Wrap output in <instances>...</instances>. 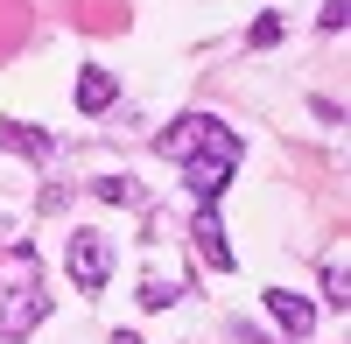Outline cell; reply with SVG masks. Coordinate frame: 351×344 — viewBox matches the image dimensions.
Masks as SVG:
<instances>
[{
  "label": "cell",
  "instance_id": "1",
  "mask_svg": "<svg viewBox=\"0 0 351 344\" xmlns=\"http://www.w3.org/2000/svg\"><path fill=\"white\" fill-rule=\"evenodd\" d=\"M43 267H36V253H28V246H14L8 253V288H0V337H28V330H36L43 323Z\"/></svg>",
  "mask_w": 351,
  "mask_h": 344
},
{
  "label": "cell",
  "instance_id": "8",
  "mask_svg": "<svg viewBox=\"0 0 351 344\" xmlns=\"http://www.w3.org/2000/svg\"><path fill=\"white\" fill-rule=\"evenodd\" d=\"M0 140H8L21 162H49V155H56V140H49L43 127H21V120H0Z\"/></svg>",
  "mask_w": 351,
  "mask_h": 344
},
{
  "label": "cell",
  "instance_id": "2",
  "mask_svg": "<svg viewBox=\"0 0 351 344\" xmlns=\"http://www.w3.org/2000/svg\"><path fill=\"white\" fill-rule=\"evenodd\" d=\"M232 169H239V134H232V127H211V134H204V148L183 162V190L197 197V204H218L225 183H232Z\"/></svg>",
  "mask_w": 351,
  "mask_h": 344
},
{
  "label": "cell",
  "instance_id": "12",
  "mask_svg": "<svg viewBox=\"0 0 351 344\" xmlns=\"http://www.w3.org/2000/svg\"><path fill=\"white\" fill-rule=\"evenodd\" d=\"M246 42H253V49H267V42H281V21H267V14H260V21L246 28Z\"/></svg>",
  "mask_w": 351,
  "mask_h": 344
},
{
  "label": "cell",
  "instance_id": "6",
  "mask_svg": "<svg viewBox=\"0 0 351 344\" xmlns=\"http://www.w3.org/2000/svg\"><path fill=\"white\" fill-rule=\"evenodd\" d=\"M218 120H211V112H183V120H176V127H162V140H155V148L169 155V162H190L197 148H204V134H211Z\"/></svg>",
  "mask_w": 351,
  "mask_h": 344
},
{
  "label": "cell",
  "instance_id": "14",
  "mask_svg": "<svg viewBox=\"0 0 351 344\" xmlns=\"http://www.w3.org/2000/svg\"><path fill=\"white\" fill-rule=\"evenodd\" d=\"M112 344H141V337H134V330H120V337H112Z\"/></svg>",
  "mask_w": 351,
  "mask_h": 344
},
{
  "label": "cell",
  "instance_id": "13",
  "mask_svg": "<svg viewBox=\"0 0 351 344\" xmlns=\"http://www.w3.org/2000/svg\"><path fill=\"white\" fill-rule=\"evenodd\" d=\"M324 28H330V36L344 28V0H324Z\"/></svg>",
  "mask_w": 351,
  "mask_h": 344
},
{
  "label": "cell",
  "instance_id": "9",
  "mask_svg": "<svg viewBox=\"0 0 351 344\" xmlns=\"http://www.w3.org/2000/svg\"><path fill=\"white\" fill-rule=\"evenodd\" d=\"M176 295H183L176 281H148V274H141V295H134V302H141V309H169Z\"/></svg>",
  "mask_w": 351,
  "mask_h": 344
},
{
  "label": "cell",
  "instance_id": "11",
  "mask_svg": "<svg viewBox=\"0 0 351 344\" xmlns=\"http://www.w3.org/2000/svg\"><path fill=\"white\" fill-rule=\"evenodd\" d=\"M324 295H330V309H344V302H351V295H344V267H337V260L324 267Z\"/></svg>",
  "mask_w": 351,
  "mask_h": 344
},
{
  "label": "cell",
  "instance_id": "7",
  "mask_svg": "<svg viewBox=\"0 0 351 344\" xmlns=\"http://www.w3.org/2000/svg\"><path fill=\"white\" fill-rule=\"evenodd\" d=\"M71 99H77V112H106L112 99H120V77H112V71H99V64H84Z\"/></svg>",
  "mask_w": 351,
  "mask_h": 344
},
{
  "label": "cell",
  "instance_id": "10",
  "mask_svg": "<svg viewBox=\"0 0 351 344\" xmlns=\"http://www.w3.org/2000/svg\"><path fill=\"white\" fill-rule=\"evenodd\" d=\"M99 197H106V204H141V197H134V183L127 176H106V183H92Z\"/></svg>",
  "mask_w": 351,
  "mask_h": 344
},
{
  "label": "cell",
  "instance_id": "5",
  "mask_svg": "<svg viewBox=\"0 0 351 344\" xmlns=\"http://www.w3.org/2000/svg\"><path fill=\"white\" fill-rule=\"evenodd\" d=\"M260 302H267V317H274L288 337H309V330H316V302H309V295H295V288H267Z\"/></svg>",
  "mask_w": 351,
  "mask_h": 344
},
{
  "label": "cell",
  "instance_id": "3",
  "mask_svg": "<svg viewBox=\"0 0 351 344\" xmlns=\"http://www.w3.org/2000/svg\"><path fill=\"white\" fill-rule=\"evenodd\" d=\"M64 267H71V281L84 295H99L106 281H112V246L99 239V232H71V246H64Z\"/></svg>",
  "mask_w": 351,
  "mask_h": 344
},
{
  "label": "cell",
  "instance_id": "4",
  "mask_svg": "<svg viewBox=\"0 0 351 344\" xmlns=\"http://www.w3.org/2000/svg\"><path fill=\"white\" fill-rule=\"evenodd\" d=\"M190 246H197V260L211 267V274H232V246H225L218 204H197V218H190Z\"/></svg>",
  "mask_w": 351,
  "mask_h": 344
}]
</instances>
